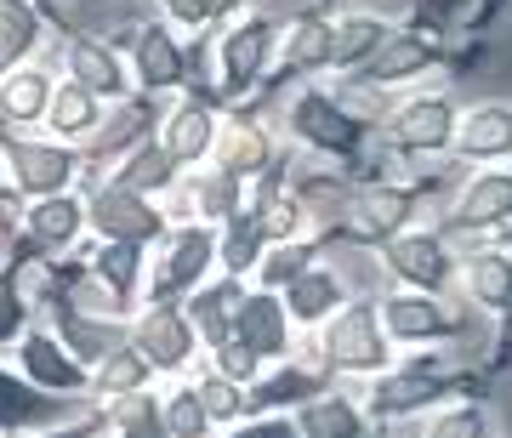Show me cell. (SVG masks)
Instances as JSON below:
<instances>
[{
	"instance_id": "obj_1",
	"label": "cell",
	"mask_w": 512,
	"mask_h": 438,
	"mask_svg": "<svg viewBox=\"0 0 512 438\" xmlns=\"http://www.w3.org/2000/svg\"><path fill=\"white\" fill-rule=\"evenodd\" d=\"M325 353L342 370H376L382 365L387 342H382V319H376V308L336 313V325H330V336H325Z\"/></svg>"
},
{
	"instance_id": "obj_2",
	"label": "cell",
	"mask_w": 512,
	"mask_h": 438,
	"mask_svg": "<svg viewBox=\"0 0 512 438\" xmlns=\"http://www.w3.org/2000/svg\"><path fill=\"white\" fill-rule=\"evenodd\" d=\"M439 57L433 35H416V29H404V35H387L376 52L359 63V86H399L410 74H421L427 63Z\"/></svg>"
},
{
	"instance_id": "obj_3",
	"label": "cell",
	"mask_w": 512,
	"mask_h": 438,
	"mask_svg": "<svg viewBox=\"0 0 512 438\" xmlns=\"http://www.w3.org/2000/svg\"><path fill=\"white\" fill-rule=\"evenodd\" d=\"M92 217L103 228V239H120V245H143V239L160 234V217H154V205L143 194H131V188H103L92 200Z\"/></svg>"
},
{
	"instance_id": "obj_4",
	"label": "cell",
	"mask_w": 512,
	"mask_h": 438,
	"mask_svg": "<svg viewBox=\"0 0 512 438\" xmlns=\"http://www.w3.org/2000/svg\"><path fill=\"white\" fill-rule=\"evenodd\" d=\"M456 137V103L450 97H421L393 120V143L410 148V154H433Z\"/></svg>"
},
{
	"instance_id": "obj_5",
	"label": "cell",
	"mask_w": 512,
	"mask_h": 438,
	"mask_svg": "<svg viewBox=\"0 0 512 438\" xmlns=\"http://www.w3.org/2000/svg\"><path fill=\"white\" fill-rule=\"evenodd\" d=\"M387 268L399 279H410V285H421V291H439L444 279H450V256H444L439 239L399 234V239H387Z\"/></svg>"
},
{
	"instance_id": "obj_6",
	"label": "cell",
	"mask_w": 512,
	"mask_h": 438,
	"mask_svg": "<svg viewBox=\"0 0 512 438\" xmlns=\"http://www.w3.org/2000/svg\"><path fill=\"white\" fill-rule=\"evenodd\" d=\"M461 228H501L512 222V171H478L456 200Z\"/></svg>"
},
{
	"instance_id": "obj_7",
	"label": "cell",
	"mask_w": 512,
	"mask_h": 438,
	"mask_svg": "<svg viewBox=\"0 0 512 438\" xmlns=\"http://www.w3.org/2000/svg\"><path fill=\"white\" fill-rule=\"evenodd\" d=\"M268 46H274V29H268L262 18L239 23V29H228V35H222V74H228V92H245L256 74H262Z\"/></svg>"
},
{
	"instance_id": "obj_8",
	"label": "cell",
	"mask_w": 512,
	"mask_h": 438,
	"mask_svg": "<svg viewBox=\"0 0 512 438\" xmlns=\"http://www.w3.org/2000/svg\"><path fill=\"white\" fill-rule=\"evenodd\" d=\"M450 143H456L467 160H507V154H512V109H501V103L473 109L456 126V137H450Z\"/></svg>"
},
{
	"instance_id": "obj_9",
	"label": "cell",
	"mask_w": 512,
	"mask_h": 438,
	"mask_svg": "<svg viewBox=\"0 0 512 438\" xmlns=\"http://www.w3.org/2000/svg\"><path fill=\"white\" fill-rule=\"evenodd\" d=\"M12 171L29 194H57L74 177V154L57 143H12Z\"/></svg>"
},
{
	"instance_id": "obj_10",
	"label": "cell",
	"mask_w": 512,
	"mask_h": 438,
	"mask_svg": "<svg viewBox=\"0 0 512 438\" xmlns=\"http://www.w3.org/2000/svg\"><path fill=\"white\" fill-rule=\"evenodd\" d=\"M382 325L393 330V336H404V342H421V336H450L461 319L421 291V296H393V302H387V313H382Z\"/></svg>"
},
{
	"instance_id": "obj_11",
	"label": "cell",
	"mask_w": 512,
	"mask_h": 438,
	"mask_svg": "<svg viewBox=\"0 0 512 438\" xmlns=\"http://www.w3.org/2000/svg\"><path fill=\"white\" fill-rule=\"evenodd\" d=\"M234 342H245L251 353H279L285 347V308L268 291L245 296L234 313Z\"/></svg>"
},
{
	"instance_id": "obj_12",
	"label": "cell",
	"mask_w": 512,
	"mask_h": 438,
	"mask_svg": "<svg viewBox=\"0 0 512 438\" xmlns=\"http://www.w3.org/2000/svg\"><path fill=\"white\" fill-rule=\"evenodd\" d=\"M188 347H194V325H188L183 313H148L143 325H137V353H143L148 365H183Z\"/></svg>"
},
{
	"instance_id": "obj_13",
	"label": "cell",
	"mask_w": 512,
	"mask_h": 438,
	"mask_svg": "<svg viewBox=\"0 0 512 438\" xmlns=\"http://www.w3.org/2000/svg\"><path fill=\"white\" fill-rule=\"evenodd\" d=\"M69 74H74V86H86L92 97H114V92H126V74H120V57L109 52V46H97V40H74L69 46Z\"/></svg>"
},
{
	"instance_id": "obj_14",
	"label": "cell",
	"mask_w": 512,
	"mask_h": 438,
	"mask_svg": "<svg viewBox=\"0 0 512 438\" xmlns=\"http://www.w3.org/2000/svg\"><path fill=\"white\" fill-rule=\"evenodd\" d=\"M404 217H410V194H404V188H359V200H353V211H348L353 228H359V234H376V239L399 234Z\"/></svg>"
},
{
	"instance_id": "obj_15",
	"label": "cell",
	"mask_w": 512,
	"mask_h": 438,
	"mask_svg": "<svg viewBox=\"0 0 512 438\" xmlns=\"http://www.w3.org/2000/svg\"><path fill=\"white\" fill-rule=\"evenodd\" d=\"M387 35H393V29H387L382 18L353 12V18H342L336 29H330V63H336V69H359V63H365Z\"/></svg>"
},
{
	"instance_id": "obj_16",
	"label": "cell",
	"mask_w": 512,
	"mask_h": 438,
	"mask_svg": "<svg viewBox=\"0 0 512 438\" xmlns=\"http://www.w3.org/2000/svg\"><path fill=\"white\" fill-rule=\"evenodd\" d=\"M137 74H143L148 92L177 86V74H183V52H177V40L165 35V29H143V35H137Z\"/></svg>"
},
{
	"instance_id": "obj_17",
	"label": "cell",
	"mask_w": 512,
	"mask_h": 438,
	"mask_svg": "<svg viewBox=\"0 0 512 438\" xmlns=\"http://www.w3.org/2000/svg\"><path fill=\"white\" fill-rule=\"evenodd\" d=\"M46 103H52V80L35 69H12L6 80H0V114L6 120H40L46 114Z\"/></svg>"
},
{
	"instance_id": "obj_18",
	"label": "cell",
	"mask_w": 512,
	"mask_h": 438,
	"mask_svg": "<svg viewBox=\"0 0 512 438\" xmlns=\"http://www.w3.org/2000/svg\"><path fill=\"white\" fill-rule=\"evenodd\" d=\"M296 131H302L308 143H319V148H348L353 143L348 114L336 109L330 97H302V103H296Z\"/></svg>"
},
{
	"instance_id": "obj_19",
	"label": "cell",
	"mask_w": 512,
	"mask_h": 438,
	"mask_svg": "<svg viewBox=\"0 0 512 438\" xmlns=\"http://www.w3.org/2000/svg\"><path fill=\"white\" fill-rule=\"evenodd\" d=\"M40 40V18L29 0H0V74L18 69V57Z\"/></svg>"
},
{
	"instance_id": "obj_20",
	"label": "cell",
	"mask_w": 512,
	"mask_h": 438,
	"mask_svg": "<svg viewBox=\"0 0 512 438\" xmlns=\"http://www.w3.org/2000/svg\"><path fill=\"white\" fill-rule=\"evenodd\" d=\"M467 291H473V302H484V308H507L512 302V256L501 251H484L467 262Z\"/></svg>"
},
{
	"instance_id": "obj_21",
	"label": "cell",
	"mask_w": 512,
	"mask_h": 438,
	"mask_svg": "<svg viewBox=\"0 0 512 438\" xmlns=\"http://www.w3.org/2000/svg\"><path fill=\"white\" fill-rule=\"evenodd\" d=\"M211 143H217V137H211V114H205L200 103H188V109L171 114V131H165L160 148L171 154V165H177V160H200Z\"/></svg>"
},
{
	"instance_id": "obj_22",
	"label": "cell",
	"mask_w": 512,
	"mask_h": 438,
	"mask_svg": "<svg viewBox=\"0 0 512 438\" xmlns=\"http://www.w3.org/2000/svg\"><path fill=\"white\" fill-rule=\"evenodd\" d=\"M285 313L291 319H325V313H336V302H342V285H336V274H302V279H291L285 285Z\"/></svg>"
},
{
	"instance_id": "obj_23",
	"label": "cell",
	"mask_w": 512,
	"mask_h": 438,
	"mask_svg": "<svg viewBox=\"0 0 512 438\" xmlns=\"http://www.w3.org/2000/svg\"><path fill=\"white\" fill-rule=\"evenodd\" d=\"M444 393V376L433 370H404V376H387L376 387V410H421V404H433Z\"/></svg>"
},
{
	"instance_id": "obj_24",
	"label": "cell",
	"mask_w": 512,
	"mask_h": 438,
	"mask_svg": "<svg viewBox=\"0 0 512 438\" xmlns=\"http://www.w3.org/2000/svg\"><path fill=\"white\" fill-rule=\"evenodd\" d=\"M234 313H239V285H211V291L194 296V325H200L205 342H228L234 336Z\"/></svg>"
},
{
	"instance_id": "obj_25",
	"label": "cell",
	"mask_w": 512,
	"mask_h": 438,
	"mask_svg": "<svg viewBox=\"0 0 512 438\" xmlns=\"http://www.w3.org/2000/svg\"><path fill=\"white\" fill-rule=\"evenodd\" d=\"M330 63V23L325 18H302L285 40V74H302V69H319Z\"/></svg>"
},
{
	"instance_id": "obj_26",
	"label": "cell",
	"mask_w": 512,
	"mask_h": 438,
	"mask_svg": "<svg viewBox=\"0 0 512 438\" xmlns=\"http://www.w3.org/2000/svg\"><path fill=\"white\" fill-rule=\"evenodd\" d=\"M23 365L46 387H80V365H69V353H57L52 336H29L23 342Z\"/></svg>"
},
{
	"instance_id": "obj_27",
	"label": "cell",
	"mask_w": 512,
	"mask_h": 438,
	"mask_svg": "<svg viewBox=\"0 0 512 438\" xmlns=\"http://www.w3.org/2000/svg\"><path fill=\"white\" fill-rule=\"evenodd\" d=\"M205 262H211V234H205V228H188V234L177 239V251H171V262H165L160 291H183V285H194Z\"/></svg>"
},
{
	"instance_id": "obj_28",
	"label": "cell",
	"mask_w": 512,
	"mask_h": 438,
	"mask_svg": "<svg viewBox=\"0 0 512 438\" xmlns=\"http://www.w3.org/2000/svg\"><path fill=\"white\" fill-rule=\"evenodd\" d=\"M29 228H35L40 245H69V239L80 234V205L74 200H46V205H35Z\"/></svg>"
},
{
	"instance_id": "obj_29",
	"label": "cell",
	"mask_w": 512,
	"mask_h": 438,
	"mask_svg": "<svg viewBox=\"0 0 512 438\" xmlns=\"http://www.w3.org/2000/svg\"><path fill=\"white\" fill-rule=\"evenodd\" d=\"M46 114H52L57 131H92L97 126V97L86 92V86H63V92L46 103Z\"/></svg>"
},
{
	"instance_id": "obj_30",
	"label": "cell",
	"mask_w": 512,
	"mask_h": 438,
	"mask_svg": "<svg viewBox=\"0 0 512 438\" xmlns=\"http://www.w3.org/2000/svg\"><path fill=\"white\" fill-rule=\"evenodd\" d=\"M171 183V154L165 148H137V160L120 171V188H131V194H148V188H165Z\"/></svg>"
},
{
	"instance_id": "obj_31",
	"label": "cell",
	"mask_w": 512,
	"mask_h": 438,
	"mask_svg": "<svg viewBox=\"0 0 512 438\" xmlns=\"http://www.w3.org/2000/svg\"><path fill=\"white\" fill-rule=\"evenodd\" d=\"M256 251H262V222H256V217H245V211H239V217H228V239H222V262L245 274V268L256 262Z\"/></svg>"
},
{
	"instance_id": "obj_32",
	"label": "cell",
	"mask_w": 512,
	"mask_h": 438,
	"mask_svg": "<svg viewBox=\"0 0 512 438\" xmlns=\"http://www.w3.org/2000/svg\"><path fill=\"white\" fill-rule=\"evenodd\" d=\"M302 427H308V438H353L359 433V416L342 399H325V404H308Z\"/></svg>"
},
{
	"instance_id": "obj_33",
	"label": "cell",
	"mask_w": 512,
	"mask_h": 438,
	"mask_svg": "<svg viewBox=\"0 0 512 438\" xmlns=\"http://www.w3.org/2000/svg\"><path fill=\"white\" fill-rule=\"evenodd\" d=\"M143 376H148V359L143 353H109V365L97 370V387L103 393H131V387H143Z\"/></svg>"
},
{
	"instance_id": "obj_34",
	"label": "cell",
	"mask_w": 512,
	"mask_h": 438,
	"mask_svg": "<svg viewBox=\"0 0 512 438\" xmlns=\"http://www.w3.org/2000/svg\"><path fill=\"white\" fill-rule=\"evenodd\" d=\"M222 160H228V177H239V171H256V165L268 160V143H262V131H251V126L228 131V143H222Z\"/></svg>"
},
{
	"instance_id": "obj_35",
	"label": "cell",
	"mask_w": 512,
	"mask_h": 438,
	"mask_svg": "<svg viewBox=\"0 0 512 438\" xmlns=\"http://www.w3.org/2000/svg\"><path fill=\"white\" fill-rule=\"evenodd\" d=\"M97 274H103V285H114V291L126 296L131 279H137V245L109 239V245H103V256H97Z\"/></svg>"
},
{
	"instance_id": "obj_36",
	"label": "cell",
	"mask_w": 512,
	"mask_h": 438,
	"mask_svg": "<svg viewBox=\"0 0 512 438\" xmlns=\"http://www.w3.org/2000/svg\"><path fill=\"white\" fill-rule=\"evenodd\" d=\"M308 256H313L308 245H279V251L262 262V285L274 291V285H291V279H302V274H308Z\"/></svg>"
},
{
	"instance_id": "obj_37",
	"label": "cell",
	"mask_w": 512,
	"mask_h": 438,
	"mask_svg": "<svg viewBox=\"0 0 512 438\" xmlns=\"http://www.w3.org/2000/svg\"><path fill=\"white\" fill-rule=\"evenodd\" d=\"M165 427L177 438H200L205 433V404H200V393H177L171 399V410H165Z\"/></svg>"
},
{
	"instance_id": "obj_38",
	"label": "cell",
	"mask_w": 512,
	"mask_h": 438,
	"mask_svg": "<svg viewBox=\"0 0 512 438\" xmlns=\"http://www.w3.org/2000/svg\"><path fill=\"white\" fill-rule=\"evenodd\" d=\"M433 438H484V410L461 404V410L439 416V421H433Z\"/></svg>"
},
{
	"instance_id": "obj_39",
	"label": "cell",
	"mask_w": 512,
	"mask_h": 438,
	"mask_svg": "<svg viewBox=\"0 0 512 438\" xmlns=\"http://www.w3.org/2000/svg\"><path fill=\"white\" fill-rule=\"evenodd\" d=\"M234 194H239V177H211V183L200 188V217H222V211H234Z\"/></svg>"
},
{
	"instance_id": "obj_40",
	"label": "cell",
	"mask_w": 512,
	"mask_h": 438,
	"mask_svg": "<svg viewBox=\"0 0 512 438\" xmlns=\"http://www.w3.org/2000/svg\"><path fill=\"white\" fill-rule=\"evenodd\" d=\"M200 404H205V416H234L245 399H239V387L228 382V376H211V382L200 387Z\"/></svg>"
},
{
	"instance_id": "obj_41",
	"label": "cell",
	"mask_w": 512,
	"mask_h": 438,
	"mask_svg": "<svg viewBox=\"0 0 512 438\" xmlns=\"http://www.w3.org/2000/svg\"><path fill=\"white\" fill-rule=\"evenodd\" d=\"M63 336L74 342V353H80V359H97V353L109 347V330H92V325H80L74 313H63Z\"/></svg>"
},
{
	"instance_id": "obj_42",
	"label": "cell",
	"mask_w": 512,
	"mask_h": 438,
	"mask_svg": "<svg viewBox=\"0 0 512 438\" xmlns=\"http://www.w3.org/2000/svg\"><path fill=\"white\" fill-rule=\"evenodd\" d=\"M35 410V393H23L18 382H0V421H29Z\"/></svg>"
},
{
	"instance_id": "obj_43",
	"label": "cell",
	"mask_w": 512,
	"mask_h": 438,
	"mask_svg": "<svg viewBox=\"0 0 512 438\" xmlns=\"http://www.w3.org/2000/svg\"><path fill=\"white\" fill-rule=\"evenodd\" d=\"M217 359H222V376H228V382H234V376H251V370H256V353H251L245 342H234V336L217 347Z\"/></svg>"
},
{
	"instance_id": "obj_44",
	"label": "cell",
	"mask_w": 512,
	"mask_h": 438,
	"mask_svg": "<svg viewBox=\"0 0 512 438\" xmlns=\"http://www.w3.org/2000/svg\"><path fill=\"white\" fill-rule=\"evenodd\" d=\"M308 393V376H296V370H285L279 382H268L262 393H256V404H279V399H302Z\"/></svg>"
},
{
	"instance_id": "obj_45",
	"label": "cell",
	"mask_w": 512,
	"mask_h": 438,
	"mask_svg": "<svg viewBox=\"0 0 512 438\" xmlns=\"http://www.w3.org/2000/svg\"><path fill=\"white\" fill-rule=\"evenodd\" d=\"M165 12H171L177 23H188V29H200V23L217 18V6H211V0H165Z\"/></svg>"
},
{
	"instance_id": "obj_46",
	"label": "cell",
	"mask_w": 512,
	"mask_h": 438,
	"mask_svg": "<svg viewBox=\"0 0 512 438\" xmlns=\"http://www.w3.org/2000/svg\"><path fill=\"white\" fill-rule=\"evenodd\" d=\"M18 330V285L0 274V336H12Z\"/></svg>"
},
{
	"instance_id": "obj_47",
	"label": "cell",
	"mask_w": 512,
	"mask_h": 438,
	"mask_svg": "<svg viewBox=\"0 0 512 438\" xmlns=\"http://www.w3.org/2000/svg\"><path fill=\"white\" fill-rule=\"evenodd\" d=\"M126 438H160V421L148 416V410H137V416H131V433Z\"/></svg>"
},
{
	"instance_id": "obj_48",
	"label": "cell",
	"mask_w": 512,
	"mask_h": 438,
	"mask_svg": "<svg viewBox=\"0 0 512 438\" xmlns=\"http://www.w3.org/2000/svg\"><path fill=\"white\" fill-rule=\"evenodd\" d=\"M239 438H291V427H279V421H268V427H251V433H239Z\"/></svg>"
},
{
	"instance_id": "obj_49",
	"label": "cell",
	"mask_w": 512,
	"mask_h": 438,
	"mask_svg": "<svg viewBox=\"0 0 512 438\" xmlns=\"http://www.w3.org/2000/svg\"><path fill=\"white\" fill-rule=\"evenodd\" d=\"M211 6H217V12H228V6H239V0H211Z\"/></svg>"
},
{
	"instance_id": "obj_50",
	"label": "cell",
	"mask_w": 512,
	"mask_h": 438,
	"mask_svg": "<svg viewBox=\"0 0 512 438\" xmlns=\"http://www.w3.org/2000/svg\"><path fill=\"white\" fill-rule=\"evenodd\" d=\"M57 438H80V433H57Z\"/></svg>"
}]
</instances>
